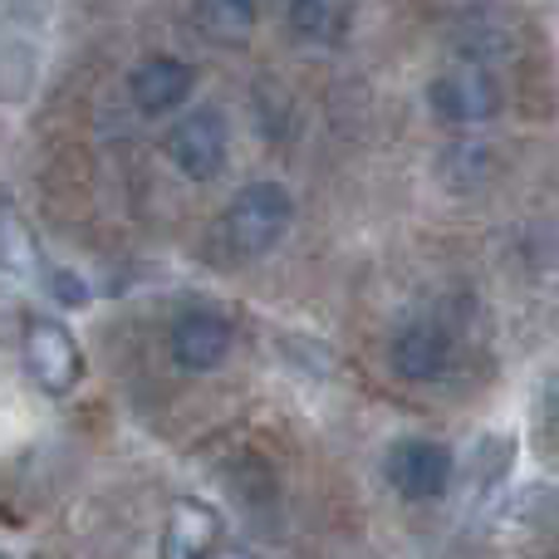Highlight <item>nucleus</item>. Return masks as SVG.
I'll return each instance as SVG.
<instances>
[{"label": "nucleus", "mask_w": 559, "mask_h": 559, "mask_svg": "<svg viewBox=\"0 0 559 559\" xmlns=\"http://www.w3.org/2000/svg\"><path fill=\"white\" fill-rule=\"evenodd\" d=\"M452 472H456V456L442 442H432V437H403V442L388 447V462H383L388 486L413 506L442 501L447 486H452Z\"/></svg>", "instance_id": "obj_4"}, {"label": "nucleus", "mask_w": 559, "mask_h": 559, "mask_svg": "<svg viewBox=\"0 0 559 559\" xmlns=\"http://www.w3.org/2000/svg\"><path fill=\"white\" fill-rule=\"evenodd\" d=\"M192 20L216 49H246L255 35V0H197Z\"/></svg>", "instance_id": "obj_10"}, {"label": "nucleus", "mask_w": 559, "mask_h": 559, "mask_svg": "<svg viewBox=\"0 0 559 559\" xmlns=\"http://www.w3.org/2000/svg\"><path fill=\"white\" fill-rule=\"evenodd\" d=\"M0 559H10V555H5V550H0Z\"/></svg>", "instance_id": "obj_18"}, {"label": "nucleus", "mask_w": 559, "mask_h": 559, "mask_svg": "<svg viewBox=\"0 0 559 559\" xmlns=\"http://www.w3.org/2000/svg\"><path fill=\"white\" fill-rule=\"evenodd\" d=\"M447 364H452V334L437 319H413L388 344V368L403 383H432L447 373Z\"/></svg>", "instance_id": "obj_8"}, {"label": "nucleus", "mask_w": 559, "mask_h": 559, "mask_svg": "<svg viewBox=\"0 0 559 559\" xmlns=\"http://www.w3.org/2000/svg\"><path fill=\"white\" fill-rule=\"evenodd\" d=\"M222 545V515L212 511L206 501H182L167 511L163 521V540H157V559H206Z\"/></svg>", "instance_id": "obj_9"}, {"label": "nucleus", "mask_w": 559, "mask_h": 559, "mask_svg": "<svg viewBox=\"0 0 559 559\" xmlns=\"http://www.w3.org/2000/svg\"><path fill=\"white\" fill-rule=\"evenodd\" d=\"M481 173H486V153L476 143H452V153H447V177H452L456 187H466V182H481Z\"/></svg>", "instance_id": "obj_15"}, {"label": "nucleus", "mask_w": 559, "mask_h": 559, "mask_svg": "<svg viewBox=\"0 0 559 559\" xmlns=\"http://www.w3.org/2000/svg\"><path fill=\"white\" fill-rule=\"evenodd\" d=\"M289 25L299 39L319 49L344 45L348 25H354V0H289Z\"/></svg>", "instance_id": "obj_11"}, {"label": "nucleus", "mask_w": 559, "mask_h": 559, "mask_svg": "<svg viewBox=\"0 0 559 559\" xmlns=\"http://www.w3.org/2000/svg\"><path fill=\"white\" fill-rule=\"evenodd\" d=\"M167 157L187 182H216L231 163V123L222 108H192L167 128Z\"/></svg>", "instance_id": "obj_2"}, {"label": "nucleus", "mask_w": 559, "mask_h": 559, "mask_svg": "<svg viewBox=\"0 0 559 559\" xmlns=\"http://www.w3.org/2000/svg\"><path fill=\"white\" fill-rule=\"evenodd\" d=\"M0 271L5 275H35L39 271V251L29 241V231L20 226L15 212H0Z\"/></svg>", "instance_id": "obj_13"}, {"label": "nucleus", "mask_w": 559, "mask_h": 559, "mask_svg": "<svg viewBox=\"0 0 559 559\" xmlns=\"http://www.w3.org/2000/svg\"><path fill=\"white\" fill-rule=\"evenodd\" d=\"M197 88V69L177 55H147L143 64L128 74V94H133V108L143 118H167L192 98Z\"/></svg>", "instance_id": "obj_7"}, {"label": "nucleus", "mask_w": 559, "mask_h": 559, "mask_svg": "<svg viewBox=\"0 0 559 559\" xmlns=\"http://www.w3.org/2000/svg\"><path fill=\"white\" fill-rule=\"evenodd\" d=\"M289 222H295V197L280 182H246L241 192L226 202L222 222H216V246L231 261H255V255L275 251L285 241Z\"/></svg>", "instance_id": "obj_1"}, {"label": "nucleus", "mask_w": 559, "mask_h": 559, "mask_svg": "<svg viewBox=\"0 0 559 559\" xmlns=\"http://www.w3.org/2000/svg\"><path fill=\"white\" fill-rule=\"evenodd\" d=\"M49 285L59 289V299H64V305H84V299H88V289L79 285L69 271H49Z\"/></svg>", "instance_id": "obj_16"}, {"label": "nucleus", "mask_w": 559, "mask_h": 559, "mask_svg": "<svg viewBox=\"0 0 559 559\" xmlns=\"http://www.w3.org/2000/svg\"><path fill=\"white\" fill-rule=\"evenodd\" d=\"M545 511H550V496H545V486H525V491L511 496V506L501 511V531L506 535H531L535 525L545 521Z\"/></svg>", "instance_id": "obj_14"}, {"label": "nucleus", "mask_w": 559, "mask_h": 559, "mask_svg": "<svg viewBox=\"0 0 559 559\" xmlns=\"http://www.w3.org/2000/svg\"><path fill=\"white\" fill-rule=\"evenodd\" d=\"M427 104L452 128H481L506 108V88H501V79H496V69L456 64V69H442V74L427 84Z\"/></svg>", "instance_id": "obj_3"}, {"label": "nucleus", "mask_w": 559, "mask_h": 559, "mask_svg": "<svg viewBox=\"0 0 559 559\" xmlns=\"http://www.w3.org/2000/svg\"><path fill=\"white\" fill-rule=\"evenodd\" d=\"M206 559H255V555H246V550H212Z\"/></svg>", "instance_id": "obj_17"}, {"label": "nucleus", "mask_w": 559, "mask_h": 559, "mask_svg": "<svg viewBox=\"0 0 559 559\" xmlns=\"http://www.w3.org/2000/svg\"><path fill=\"white\" fill-rule=\"evenodd\" d=\"M20 354H25V373L45 388L49 397H64L79 388L84 378V354H79V338L69 334V324L39 314L25 324V338H20Z\"/></svg>", "instance_id": "obj_5"}, {"label": "nucleus", "mask_w": 559, "mask_h": 559, "mask_svg": "<svg viewBox=\"0 0 559 559\" xmlns=\"http://www.w3.org/2000/svg\"><path fill=\"white\" fill-rule=\"evenodd\" d=\"M511 456H515V442L501 432H486L472 442V456H466V486L472 491H496V486L511 476Z\"/></svg>", "instance_id": "obj_12"}, {"label": "nucleus", "mask_w": 559, "mask_h": 559, "mask_svg": "<svg viewBox=\"0 0 559 559\" xmlns=\"http://www.w3.org/2000/svg\"><path fill=\"white\" fill-rule=\"evenodd\" d=\"M231 344H236V334L216 309H182L173 319V329H167V354H173V364L182 373H212V368H222Z\"/></svg>", "instance_id": "obj_6"}]
</instances>
